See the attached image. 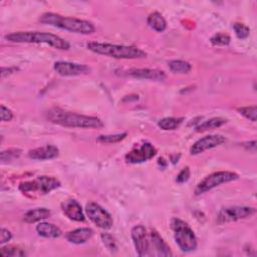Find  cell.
Here are the masks:
<instances>
[{
	"mask_svg": "<svg viewBox=\"0 0 257 257\" xmlns=\"http://www.w3.org/2000/svg\"><path fill=\"white\" fill-rule=\"evenodd\" d=\"M46 118L55 124L65 127H79V128H101L103 122L96 116L78 114L67 111L59 107H53L46 111Z\"/></svg>",
	"mask_w": 257,
	"mask_h": 257,
	"instance_id": "obj_1",
	"label": "cell"
},
{
	"mask_svg": "<svg viewBox=\"0 0 257 257\" xmlns=\"http://www.w3.org/2000/svg\"><path fill=\"white\" fill-rule=\"evenodd\" d=\"M5 39L16 43H44L60 50H68L70 44L56 34L40 31H18L5 35Z\"/></svg>",
	"mask_w": 257,
	"mask_h": 257,
	"instance_id": "obj_2",
	"label": "cell"
},
{
	"mask_svg": "<svg viewBox=\"0 0 257 257\" xmlns=\"http://www.w3.org/2000/svg\"><path fill=\"white\" fill-rule=\"evenodd\" d=\"M39 21L46 25H51L63 30L80 34H91L94 32V26L91 22L75 17L63 16L53 12L43 13Z\"/></svg>",
	"mask_w": 257,
	"mask_h": 257,
	"instance_id": "obj_3",
	"label": "cell"
},
{
	"mask_svg": "<svg viewBox=\"0 0 257 257\" xmlns=\"http://www.w3.org/2000/svg\"><path fill=\"white\" fill-rule=\"evenodd\" d=\"M88 50L93 53L113 57L117 59H135L146 57L147 53L138 48L137 46H126V45H117L111 43H101V42H88L86 44Z\"/></svg>",
	"mask_w": 257,
	"mask_h": 257,
	"instance_id": "obj_4",
	"label": "cell"
},
{
	"mask_svg": "<svg viewBox=\"0 0 257 257\" xmlns=\"http://www.w3.org/2000/svg\"><path fill=\"white\" fill-rule=\"evenodd\" d=\"M171 227L174 231L175 241L183 252H192L197 248V237L186 222L179 218H173Z\"/></svg>",
	"mask_w": 257,
	"mask_h": 257,
	"instance_id": "obj_5",
	"label": "cell"
},
{
	"mask_svg": "<svg viewBox=\"0 0 257 257\" xmlns=\"http://www.w3.org/2000/svg\"><path fill=\"white\" fill-rule=\"evenodd\" d=\"M239 178L238 174L230 171H219L212 173L205 177L196 187L195 194L196 195H202L207 193L208 191H211L212 189L222 185L226 184L232 181H235Z\"/></svg>",
	"mask_w": 257,
	"mask_h": 257,
	"instance_id": "obj_6",
	"label": "cell"
},
{
	"mask_svg": "<svg viewBox=\"0 0 257 257\" xmlns=\"http://www.w3.org/2000/svg\"><path fill=\"white\" fill-rule=\"evenodd\" d=\"M60 182L53 178L47 176H39L37 179L29 182H24L19 186V190L22 193H37L41 195L48 194L52 190L58 188Z\"/></svg>",
	"mask_w": 257,
	"mask_h": 257,
	"instance_id": "obj_7",
	"label": "cell"
},
{
	"mask_svg": "<svg viewBox=\"0 0 257 257\" xmlns=\"http://www.w3.org/2000/svg\"><path fill=\"white\" fill-rule=\"evenodd\" d=\"M256 210L252 207L246 206H234V207H226L222 208L217 215V223L219 225L235 222L241 219H245L254 215Z\"/></svg>",
	"mask_w": 257,
	"mask_h": 257,
	"instance_id": "obj_8",
	"label": "cell"
},
{
	"mask_svg": "<svg viewBox=\"0 0 257 257\" xmlns=\"http://www.w3.org/2000/svg\"><path fill=\"white\" fill-rule=\"evenodd\" d=\"M85 212L90 221L101 229H109L112 226V218L110 214L105 211L100 205L95 202H89L86 204Z\"/></svg>",
	"mask_w": 257,
	"mask_h": 257,
	"instance_id": "obj_9",
	"label": "cell"
},
{
	"mask_svg": "<svg viewBox=\"0 0 257 257\" xmlns=\"http://www.w3.org/2000/svg\"><path fill=\"white\" fill-rule=\"evenodd\" d=\"M157 155L156 148L151 143H145L139 148L130 151L124 159L128 164H141L147 162Z\"/></svg>",
	"mask_w": 257,
	"mask_h": 257,
	"instance_id": "obj_10",
	"label": "cell"
},
{
	"mask_svg": "<svg viewBox=\"0 0 257 257\" xmlns=\"http://www.w3.org/2000/svg\"><path fill=\"white\" fill-rule=\"evenodd\" d=\"M132 239L139 256H150V241L147 230L143 225H136L132 229Z\"/></svg>",
	"mask_w": 257,
	"mask_h": 257,
	"instance_id": "obj_11",
	"label": "cell"
},
{
	"mask_svg": "<svg viewBox=\"0 0 257 257\" xmlns=\"http://www.w3.org/2000/svg\"><path fill=\"white\" fill-rule=\"evenodd\" d=\"M225 142H226V138L223 137L222 135L205 136L194 143V145L190 149V154L194 155V156L199 155L207 150H211L213 148L221 146Z\"/></svg>",
	"mask_w": 257,
	"mask_h": 257,
	"instance_id": "obj_12",
	"label": "cell"
},
{
	"mask_svg": "<svg viewBox=\"0 0 257 257\" xmlns=\"http://www.w3.org/2000/svg\"><path fill=\"white\" fill-rule=\"evenodd\" d=\"M53 69L61 76H75L86 74L90 68L84 64H79L69 61H56L53 64Z\"/></svg>",
	"mask_w": 257,
	"mask_h": 257,
	"instance_id": "obj_13",
	"label": "cell"
},
{
	"mask_svg": "<svg viewBox=\"0 0 257 257\" xmlns=\"http://www.w3.org/2000/svg\"><path fill=\"white\" fill-rule=\"evenodd\" d=\"M150 241V255L155 256H172L173 253L169 247V245L164 241V239L160 236V234L152 230L149 236Z\"/></svg>",
	"mask_w": 257,
	"mask_h": 257,
	"instance_id": "obj_14",
	"label": "cell"
},
{
	"mask_svg": "<svg viewBox=\"0 0 257 257\" xmlns=\"http://www.w3.org/2000/svg\"><path fill=\"white\" fill-rule=\"evenodd\" d=\"M125 75L141 78V79H149L155 81H163L166 79V74L163 70L153 69V68H131L125 71Z\"/></svg>",
	"mask_w": 257,
	"mask_h": 257,
	"instance_id": "obj_15",
	"label": "cell"
},
{
	"mask_svg": "<svg viewBox=\"0 0 257 257\" xmlns=\"http://www.w3.org/2000/svg\"><path fill=\"white\" fill-rule=\"evenodd\" d=\"M61 209L64 215L72 221L83 222L85 220V216L83 214L80 204L74 199H69L64 201L61 204Z\"/></svg>",
	"mask_w": 257,
	"mask_h": 257,
	"instance_id": "obj_16",
	"label": "cell"
},
{
	"mask_svg": "<svg viewBox=\"0 0 257 257\" xmlns=\"http://www.w3.org/2000/svg\"><path fill=\"white\" fill-rule=\"evenodd\" d=\"M59 155V150L54 145H46L44 147L36 148L28 152V158L32 160L44 161L55 159Z\"/></svg>",
	"mask_w": 257,
	"mask_h": 257,
	"instance_id": "obj_17",
	"label": "cell"
},
{
	"mask_svg": "<svg viewBox=\"0 0 257 257\" xmlns=\"http://www.w3.org/2000/svg\"><path fill=\"white\" fill-rule=\"evenodd\" d=\"M93 236V231L90 228H77L69 231L65 234V239L72 244H83L91 239Z\"/></svg>",
	"mask_w": 257,
	"mask_h": 257,
	"instance_id": "obj_18",
	"label": "cell"
},
{
	"mask_svg": "<svg viewBox=\"0 0 257 257\" xmlns=\"http://www.w3.org/2000/svg\"><path fill=\"white\" fill-rule=\"evenodd\" d=\"M35 229L37 234L44 238H58L61 236V233H62L57 226L47 222L38 223Z\"/></svg>",
	"mask_w": 257,
	"mask_h": 257,
	"instance_id": "obj_19",
	"label": "cell"
},
{
	"mask_svg": "<svg viewBox=\"0 0 257 257\" xmlns=\"http://www.w3.org/2000/svg\"><path fill=\"white\" fill-rule=\"evenodd\" d=\"M50 215H51V212L46 208H35L27 211L23 215V220L26 223L31 224V223H36L41 220L47 219L48 217H50Z\"/></svg>",
	"mask_w": 257,
	"mask_h": 257,
	"instance_id": "obj_20",
	"label": "cell"
},
{
	"mask_svg": "<svg viewBox=\"0 0 257 257\" xmlns=\"http://www.w3.org/2000/svg\"><path fill=\"white\" fill-rule=\"evenodd\" d=\"M147 22H148V25L157 32H163L167 28V22L165 18L162 16L161 13L157 11L149 15Z\"/></svg>",
	"mask_w": 257,
	"mask_h": 257,
	"instance_id": "obj_21",
	"label": "cell"
},
{
	"mask_svg": "<svg viewBox=\"0 0 257 257\" xmlns=\"http://www.w3.org/2000/svg\"><path fill=\"white\" fill-rule=\"evenodd\" d=\"M226 122H227L226 118H223V117H212V118L207 119L204 122L200 123L196 127V131L199 132V133L207 132V131H210V130L218 128V127H220L221 125H223Z\"/></svg>",
	"mask_w": 257,
	"mask_h": 257,
	"instance_id": "obj_22",
	"label": "cell"
},
{
	"mask_svg": "<svg viewBox=\"0 0 257 257\" xmlns=\"http://www.w3.org/2000/svg\"><path fill=\"white\" fill-rule=\"evenodd\" d=\"M183 120V117H164L158 121V125L164 131H174L181 125Z\"/></svg>",
	"mask_w": 257,
	"mask_h": 257,
	"instance_id": "obj_23",
	"label": "cell"
},
{
	"mask_svg": "<svg viewBox=\"0 0 257 257\" xmlns=\"http://www.w3.org/2000/svg\"><path fill=\"white\" fill-rule=\"evenodd\" d=\"M169 68L174 73L184 74V73H188L191 70L192 66L188 61L175 59V60H171L169 62Z\"/></svg>",
	"mask_w": 257,
	"mask_h": 257,
	"instance_id": "obj_24",
	"label": "cell"
},
{
	"mask_svg": "<svg viewBox=\"0 0 257 257\" xmlns=\"http://www.w3.org/2000/svg\"><path fill=\"white\" fill-rule=\"evenodd\" d=\"M0 254L2 256H8V257H23L26 256V253L23 249L17 247V246H6L2 247L0 250Z\"/></svg>",
	"mask_w": 257,
	"mask_h": 257,
	"instance_id": "obj_25",
	"label": "cell"
},
{
	"mask_svg": "<svg viewBox=\"0 0 257 257\" xmlns=\"http://www.w3.org/2000/svg\"><path fill=\"white\" fill-rule=\"evenodd\" d=\"M126 133L116 135H101L97 138V142L101 144H115L122 141L126 137Z\"/></svg>",
	"mask_w": 257,
	"mask_h": 257,
	"instance_id": "obj_26",
	"label": "cell"
},
{
	"mask_svg": "<svg viewBox=\"0 0 257 257\" xmlns=\"http://www.w3.org/2000/svg\"><path fill=\"white\" fill-rule=\"evenodd\" d=\"M238 112L240 114H242L244 117H246L247 119L255 122L256 121V113H257V108L256 105H252V106H241L237 108Z\"/></svg>",
	"mask_w": 257,
	"mask_h": 257,
	"instance_id": "obj_27",
	"label": "cell"
},
{
	"mask_svg": "<svg viewBox=\"0 0 257 257\" xmlns=\"http://www.w3.org/2000/svg\"><path fill=\"white\" fill-rule=\"evenodd\" d=\"M102 244L105 246L106 249H108L111 252H115L117 250V244L114 239V237L108 233H102L100 235Z\"/></svg>",
	"mask_w": 257,
	"mask_h": 257,
	"instance_id": "obj_28",
	"label": "cell"
},
{
	"mask_svg": "<svg viewBox=\"0 0 257 257\" xmlns=\"http://www.w3.org/2000/svg\"><path fill=\"white\" fill-rule=\"evenodd\" d=\"M22 151L19 149H8L6 151H2L0 154V158L2 162H8V161H12L14 159H17L20 157Z\"/></svg>",
	"mask_w": 257,
	"mask_h": 257,
	"instance_id": "obj_29",
	"label": "cell"
},
{
	"mask_svg": "<svg viewBox=\"0 0 257 257\" xmlns=\"http://www.w3.org/2000/svg\"><path fill=\"white\" fill-rule=\"evenodd\" d=\"M210 41L213 45H219V46H225L228 45L231 41V38L228 34L225 33H216L211 38Z\"/></svg>",
	"mask_w": 257,
	"mask_h": 257,
	"instance_id": "obj_30",
	"label": "cell"
},
{
	"mask_svg": "<svg viewBox=\"0 0 257 257\" xmlns=\"http://www.w3.org/2000/svg\"><path fill=\"white\" fill-rule=\"evenodd\" d=\"M233 29L235 31V34L236 36L239 38V39H245L249 36L250 34V29L248 26H246L245 24L243 23H234L233 25Z\"/></svg>",
	"mask_w": 257,
	"mask_h": 257,
	"instance_id": "obj_31",
	"label": "cell"
},
{
	"mask_svg": "<svg viewBox=\"0 0 257 257\" xmlns=\"http://www.w3.org/2000/svg\"><path fill=\"white\" fill-rule=\"evenodd\" d=\"M0 116L2 121H10L13 118V112L5 105L0 106Z\"/></svg>",
	"mask_w": 257,
	"mask_h": 257,
	"instance_id": "obj_32",
	"label": "cell"
},
{
	"mask_svg": "<svg viewBox=\"0 0 257 257\" xmlns=\"http://www.w3.org/2000/svg\"><path fill=\"white\" fill-rule=\"evenodd\" d=\"M190 178V169L188 167L184 168L177 176V179L176 181L179 183V184H183L185 182H187Z\"/></svg>",
	"mask_w": 257,
	"mask_h": 257,
	"instance_id": "obj_33",
	"label": "cell"
},
{
	"mask_svg": "<svg viewBox=\"0 0 257 257\" xmlns=\"http://www.w3.org/2000/svg\"><path fill=\"white\" fill-rule=\"evenodd\" d=\"M11 238H12L11 232L8 231L5 228H1V230H0V243L1 244L7 243V242H9L11 240Z\"/></svg>",
	"mask_w": 257,
	"mask_h": 257,
	"instance_id": "obj_34",
	"label": "cell"
},
{
	"mask_svg": "<svg viewBox=\"0 0 257 257\" xmlns=\"http://www.w3.org/2000/svg\"><path fill=\"white\" fill-rule=\"evenodd\" d=\"M243 146H244V147L246 148V150H248V151H251V152H253V153L256 152V142H255V141H252V142L243 144Z\"/></svg>",
	"mask_w": 257,
	"mask_h": 257,
	"instance_id": "obj_35",
	"label": "cell"
}]
</instances>
